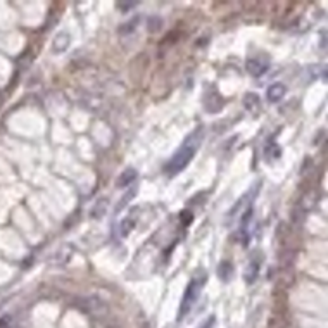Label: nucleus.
<instances>
[{
  "label": "nucleus",
  "mask_w": 328,
  "mask_h": 328,
  "mask_svg": "<svg viewBox=\"0 0 328 328\" xmlns=\"http://www.w3.org/2000/svg\"><path fill=\"white\" fill-rule=\"evenodd\" d=\"M195 151H197V144H185L183 147L178 149V152L169 159V163L166 164V173L169 176H174L180 171H183L185 167L190 164V161L194 159Z\"/></svg>",
  "instance_id": "nucleus-1"
},
{
  "label": "nucleus",
  "mask_w": 328,
  "mask_h": 328,
  "mask_svg": "<svg viewBox=\"0 0 328 328\" xmlns=\"http://www.w3.org/2000/svg\"><path fill=\"white\" fill-rule=\"evenodd\" d=\"M201 288H202V284L199 280H192L190 284H188L187 290H185V295H183V301H181V306H180V315H178V320H181L183 316H187V313L192 309L194 302L197 301L199 294H201Z\"/></svg>",
  "instance_id": "nucleus-2"
},
{
  "label": "nucleus",
  "mask_w": 328,
  "mask_h": 328,
  "mask_svg": "<svg viewBox=\"0 0 328 328\" xmlns=\"http://www.w3.org/2000/svg\"><path fill=\"white\" fill-rule=\"evenodd\" d=\"M285 95V86L280 83H275L268 88V100L270 102H280V99Z\"/></svg>",
  "instance_id": "nucleus-3"
},
{
  "label": "nucleus",
  "mask_w": 328,
  "mask_h": 328,
  "mask_svg": "<svg viewBox=\"0 0 328 328\" xmlns=\"http://www.w3.org/2000/svg\"><path fill=\"white\" fill-rule=\"evenodd\" d=\"M247 69H249V73H252L254 76H261L268 69V64H264V62H257V61H249Z\"/></svg>",
  "instance_id": "nucleus-4"
},
{
  "label": "nucleus",
  "mask_w": 328,
  "mask_h": 328,
  "mask_svg": "<svg viewBox=\"0 0 328 328\" xmlns=\"http://www.w3.org/2000/svg\"><path fill=\"white\" fill-rule=\"evenodd\" d=\"M137 178V173H135V169H126L123 174H121V178L118 180V185L120 187H126V185H130L131 181Z\"/></svg>",
  "instance_id": "nucleus-5"
},
{
  "label": "nucleus",
  "mask_w": 328,
  "mask_h": 328,
  "mask_svg": "<svg viewBox=\"0 0 328 328\" xmlns=\"http://www.w3.org/2000/svg\"><path fill=\"white\" fill-rule=\"evenodd\" d=\"M181 221L190 223L192 221V214H190V212H181Z\"/></svg>",
  "instance_id": "nucleus-6"
}]
</instances>
